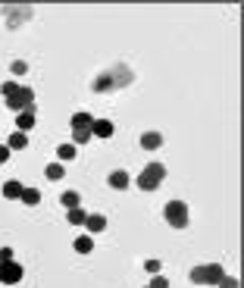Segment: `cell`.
<instances>
[{"instance_id": "20", "label": "cell", "mask_w": 244, "mask_h": 288, "mask_svg": "<svg viewBox=\"0 0 244 288\" xmlns=\"http://www.w3.org/2000/svg\"><path fill=\"white\" fill-rule=\"evenodd\" d=\"M44 175L50 178V182H60V178L66 175V166H63V163H47V169H44Z\"/></svg>"}, {"instance_id": "17", "label": "cell", "mask_w": 244, "mask_h": 288, "mask_svg": "<svg viewBox=\"0 0 244 288\" xmlns=\"http://www.w3.org/2000/svg\"><path fill=\"white\" fill-rule=\"evenodd\" d=\"M75 154H79V148H75L72 141H66V144H60V148H56V160H75Z\"/></svg>"}, {"instance_id": "4", "label": "cell", "mask_w": 244, "mask_h": 288, "mask_svg": "<svg viewBox=\"0 0 244 288\" xmlns=\"http://www.w3.org/2000/svg\"><path fill=\"white\" fill-rule=\"evenodd\" d=\"M163 220L172 226V229H185L188 226V204L185 201H169L163 207Z\"/></svg>"}, {"instance_id": "3", "label": "cell", "mask_w": 244, "mask_h": 288, "mask_svg": "<svg viewBox=\"0 0 244 288\" xmlns=\"http://www.w3.org/2000/svg\"><path fill=\"white\" fill-rule=\"evenodd\" d=\"M4 100H7V106L13 113H22V110H31V106H34V91L28 85H16V91L10 97H4Z\"/></svg>"}, {"instance_id": "28", "label": "cell", "mask_w": 244, "mask_h": 288, "mask_svg": "<svg viewBox=\"0 0 244 288\" xmlns=\"http://www.w3.org/2000/svg\"><path fill=\"white\" fill-rule=\"evenodd\" d=\"M13 260V247H0V266Z\"/></svg>"}, {"instance_id": "14", "label": "cell", "mask_w": 244, "mask_h": 288, "mask_svg": "<svg viewBox=\"0 0 244 288\" xmlns=\"http://www.w3.org/2000/svg\"><path fill=\"white\" fill-rule=\"evenodd\" d=\"M19 201H22L25 207H38V204H41V191H38V188H22Z\"/></svg>"}, {"instance_id": "24", "label": "cell", "mask_w": 244, "mask_h": 288, "mask_svg": "<svg viewBox=\"0 0 244 288\" xmlns=\"http://www.w3.org/2000/svg\"><path fill=\"white\" fill-rule=\"evenodd\" d=\"M10 69H13V76H25V72H28V63H25V60H13Z\"/></svg>"}, {"instance_id": "25", "label": "cell", "mask_w": 244, "mask_h": 288, "mask_svg": "<svg viewBox=\"0 0 244 288\" xmlns=\"http://www.w3.org/2000/svg\"><path fill=\"white\" fill-rule=\"evenodd\" d=\"M216 288H241V282H238V279H235V276H222V279H219V285H216Z\"/></svg>"}, {"instance_id": "23", "label": "cell", "mask_w": 244, "mask_h": 288, "mask_svg": "<svg viewBox=\"0 0 244 288\" xmlns=\"http://www.w3.org/2000/svg\"><path fill=\"white\" fill-rule=\"evenodd\" d=\"M144 269H147V273H150V276H160V269H163V263H160L157 257H150V260H144Z\"/></svg>"}, {"instance_id": "16", "label": "cell", "mask_w": 244, "mask_h": 288, "mask_svg": "<svg viewBox=\"0 0 244 288\" xmlns=\"http://www.w3.org/2000/svg\"><path fill=\"white\" fill-rule=\"evenodd\" d=\"M22 182H16V178H10V182L4 185V197H7V201H19V194H22Z\"/></svg>"}, {"instance_id": "12", "label": "cell", "mask_w": 244, "mask_h": 288, "mask_svg": "<svg viewBox=\"0 0 244 288\" xmlns=\"http://www.w3.org/2000/svg\"><path fill=\"white\" fill-rule=\"evenodd\" d=\"M141 148L144 151H160L163 148V135L160 132H144L141 135Z\"/></svg>"}, {"instance_id": "27", "label": "cell", "mask_w": 244, "mask_h": 288, "mask_svg": "<svg viewBox=\"0 0 244 288\" xmlns=\"http://www.w3.org/2000/svg\"><path fill=\"white\" fill-rule=\"evenodd\" d=\"M147 285H150V288H169V279H166V276H154Z\"/></svg>"}, {"instance_id": "5", "label": "cell", "mask_w": 244, "mask_h": 288, "mask_svg": "<svg viewBox=\"0 0 244 288\" xmlns=\"http://www.w3.org/2000/svg\"><path fill=\"white\" fill-rule=\"evenodd\" d=\"M22 276H25V269H22V263H16V260L0 266V285H19Z\"/></svg>"}, {"instance_id": "30", "label": "cell", "mask_w": 244, "mask_h": 288, "mask_svg": "<svg viewBox=\"0 0 244 288\" xmlns=\"http://www.w3.org/2000/svg\"><path fill=\"white\" fill-rule=\"evenodd\" d=\"M144 288H150V285H144Z\"/></svg>"}, {"instance_id": "21", "label": "cell", "mask_w": 244, "mask_h": 288, "mask_svg": "<svg viewBox=\"0 0 244 288\" xmlns=\"http://www.w3.org/2000/svg\"><path fill=\"white\" fill-rule=\"evenodd\" d=\"M85 216H88V213H85L82 207H75V210H66V220H69L72 226H85Z\"/></svg>"}, {"instance_id": "22", "label": "cell", "mask_w": 244, "mask_h": 288, "mask_svg": "<svg viewBox=\"0 0 244 288\" xmlns=\"http://www.w3.org/2000/svg\"><path fill=\"white\" fill-rule=\"evenodd\" d=\"M91 141V132H85V129H72V144L79 148V144H88Z\"/></svg>"}, {"instance_id": "26", "label": "cell", "mask_w": 244, "mask_h": 288, "mask_svg": "<svg viewBox=\"0 0 244 288\" xmlns=\"http://www.w3.org/2000/svg\"><path fill=\"white\" fill-rule=\"evenodd\" d=\"M188 279H191L194 285H203V266H194L191 273H188Z\"/></svg>"}, {"instance_id": "18", "label": "cell", "mask_w": 244, "mask_h": 288, "mask_svg": "<svg viewBox=\"0 0 244 288\" xmlns=\"http://www.w3.org/2000/svg\"><path fill=\"white\" fill-rule=\"evenodd\" d=\"M72 247L79 250V254H91V250H94V238L91 235H79V238L72 241Z\"/></svg>"}, {"instance_id": "10", "label": "cell", "mask_w": 244, "mask_h": 288, "mask_svg": "<svg viewBox=\"0 0 244 288\" xmlns=\"http://www.w3.org/2000/svg\"><path fill=\"white\" fill-rule=\"evenodd\" d=\"M222 276H225V269L219 263H203V285H219Z\"/></svg>"}, {"instance_id": "7", "label": "cell", "mask_w": 244, "mask_h": 288, "mask_svg": "<svg viewBox=\"0 0 244 288\" xmlns=\"http://www.w3.org/2000/svg\"><path fill=\"white\" fill-rule=\"evenodd\" d=\"M34 122H38V116H34V106L31 110H22V113H16V132H31L34 129Z\"/></svg>"}, {"instance_id": "1", "label": "cell", "mask_w": 244, "mask_h": 288, "mask_svg": "<svg viewBox=\"0 0 244 288\" xmlns=\"http://www.w3.org/2000/svg\"><path fill=\"white\" fill-rule=\"evenodd\" d=\"M131 85V69L125 63H113L110 69H103L97 79H94V91L107 94V91H119V88Z\"/></svg>"}, {"instance_id": "9", "label": "cell", "mask_w": 244, "mask_h": 288, "mask_svg": "<svg viewBox=\"0 0 244 288\" xmlns=\"http://www.w3.org/2000/svg\"><path fill=\"white\" fill-rule=\"evenodd\" d=\"M85 229H88V235L94 238L97 232L107 229V216H100V213H88V216H85Z\"/></svg>"}, {"instance_id": "2", "label": "cell", "mask_w": 244, "mask_h": 288, "mask_svg": "<svg viewBox=\"0 0 244 288\" xmlns=\"http://www.w3.org/2000/svg\"><path fill=\"white\" fill-rule=\"evenodd\" d=\"M163 178H166V166H163V163H147V166L138 172L135 185H138L141 191H157V188L163 185Z\"/></svg>"}, {"instance_id": "29", "label": "cell", "mask_w": 244, "mask_h": 288, "mask_svg": "<svg viewBox=\"0 0 244 288\" xmlns=\"http://www.w3.org/2000/svg\"><path fill=\"white\" fill-rule=\"evenodd\" d=\"M10 148H7V144H0V166H4V163H10Z\"/></svg>"}, {"instance_id": "19", "label": "cell", "mask_w": 244, "mask_h": 288, "mask_svg": "<svg viewBox=\"0 0 244 288\" xmlns=\"http://www.w3.org/2000/svg\"><path fill=\"white\" fill-rule=\"evenodd\" d=\"M60 204H63L66 210H75V207H82V197H79V191H63Z\"/></svg>"}, {"instance_id": "6", "label": "cell", "mask_w": 244, "mask_h": 288, "mask_svg": "<svg viewBox=\"0 0 244 288\" xmlns=\"http://www.w3.org/2000/svg\"><path fill=\"white\" fill-rule=\"evenodd\" d=\"M4 16H7V19H10V25H19V22H28L31 19V16H34V10L31 7H4Z\"/></svg>"}, {"instance_id": "8", "label": "cell", "mask_w": 244, "mask_h": 288, "mask_svg": "<svg viewBox=\"0 0 244 288\" xmlns=\"http://www.w3.org/2000/svg\"><path fill=\"white\" fill-rule=\"evenodd\" d=\"M113 132H116V125L110 119H94L91 122V138H113Z\"/></svg>"}, {"instance_id": "13", "label": "cell", "mask_w": 244, "mask_h": 288, "mask_svg": "<svg viewBox=\"0 0 244 288\" xmlns=\"http://www.w3.org/2000/svg\"><path fill=\"white\" fill-rule=\"evenodd\" d=\"M7 148H10V151H25V148H28V135H25V132H13V135L7 138Z\"/></svg>"}, {"instance_id": "11", "label": "cell", "mask_w": 244, "mask_h": 288, "mask_svg": "<svg viewBox=\"0 0 244 288\" xmlns=\"http://www.w3.org/2000/svg\"><path fill=\"white\" fill-rule=\"evenodd\" d=\"M107 182H110V188H116V191H125V188L131 185V175H128L125 169H116V172H110V178H107Z\"/></svg>"}, {"instance_id": "15", "label": "cell", "mask_w": 244, "mask_h": 288, "mask_svg": "<svg viewBox=\"0 0 244 288\" xmlns=\"http://www.w3.org/2000/svg\"><path fill=\"white\" fill-rule=\"evenodd\" d=\"M91 122H94V116L91 113H72V129H85V132H91Z\"/></svg>"}]
</instances>
